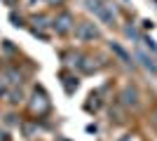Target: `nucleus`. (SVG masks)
Instances as JSON below:
<instances>
[{
    "instance_id": "1",
    "label": "nucleus",
    "mask_w": 157,
    "mask_h": 141,
    "mask_svg": "<svg viewBox=\"0 0 157 141\" xmlns=\"http://www.w3.org/2000/svg\"><path fill=\"white\" fill-rule=\"evenodd\" d=\"M87 7L96 14L103 24H115V12H113V5H108L105 0H87Z\"/></svg>"
},
{
    "instance_id": "2",
    "label": "nucleus",
    "mask_w": 157,
    "mask_h": 141,
    "mask_svg": "<svg viewBox=\"0 0 157 141\" xmlns=\"http://www.w3.org/2000/svg\"><path fill=\"white\" fill-rule=\"evenodd\" d=\"M98 35L101 33H98V28L94 26L92 21H82V24L78 26V38L80 40H96Z\"/></svg>"
},
{
    "instance_id": "3",
    "label": "nucleus",
    "mask_w": 157,
    "mask_h": 141,
    "mask_svg": "<svg viewBox=\"0 0 157 141\" xmlns=\"http://www.w3.org/2000/svg\"><path fill=\"white\" fill-rule=\"evenodd\" d=\"M71 24H73V17H71V14H59L54 26H56L59 33H66V31H71Z\"/></svg>"
},
{
    "instance_id": "4",
    "label": "nucleus",
    "mask_w": 157,
    "mask_h": 141,
    "mask_svg": "<svg viewBox=\"0 0 157 141\" xmlns=\"http://www.w3.org/2000/svg\"><path fill=\"white\" fill-rule=\"evenodd\" d=\"M122 96H124V104H136V89H129V87H127Z\"/></svg>"
},
{
    "instance_id": "5",
    "label": "nucleus",
    "mask_w": 157,
    "mask_h": 141,
    "mask_svg": "<svg viewBox=\"0 0 157 141\" xmlns=\"http://www.w3.org/2000/svg\"><path fill=\"white\" fill-rule=\"evenodd\" d=\"M138 59H141V61H143V64H145V68H150V71H155V64H152V59H148V57H145V54L143 52H141V54H138Z\"/></svg>"
},
{
    "instance_id": "6",
    "label": "nucleus",
    "mask_w": 157,
    "mask_h": 141,
    "mask_svg": "<svg viewBox=\"0 0 157 141\" xmlns=\"http://www.w3.org/2000/svg\"><path fill=\"white\" fill-rule=\"evenodd\" d=\"M113 49L117 52V57H120V59H122V61H127V64H131V61H129V57H127V54H124V49H120L117 45H113Z\"/></svg>"
},
{
    "instance_id": "7",
    "label": "nucleus",
    "mask_w": 157,
    "mask_h": 141,
    "mask_svg": "<svg viewBox=\"0 0 157 141\" xmlns=\"http://www.w3.org/2000/svg\"><path fill=\"white\" fill-rule=\"evenodd\" d=\"M49 2H56V5H59V2H63V0H49Z\"/></svg>"
},
{
    "instance_id": "8",
    "label": "nucleus",
    "mask_w": 157,
    "mask_h": 141,
    "mask_svg": "<svg viewBox=\"0 0 157 141\" xmlns=\"http://www.w3.org/2000/svg\"><path fill=\"white\" fill-rule=\"evenodd\" d=\"M2 89H5V87H2V82H0V94H2Z\"/></svg>"
},
{
    "instance_id": "9",
    "label": "nucleus",
    "mask_w": 157,
    "mask_h": 141,
    "mask_svg": "<svg viewBox=\"0 0 157 141\" xmlns=\"http://www.w3.org/2000/svg\"><path fill=\"white\" fill-rule=\"evenodd\" d=\"M155 125H157V113H155Z\"/></svg>"
}]
</instances>
